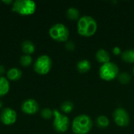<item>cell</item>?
Returning a JSON list of instances; mask_svg holds the SVG:
<instances>
[{
    "label": "cell",
    "instance_id": "obj_1",
    "mask_svg": "<svg viewBox=\"0 0 134 134\" xmlns=\"http://www.w3.org/2000/svg\"><path fill=\"white\" fill-rule=\"evenodd\" d=\"M78 33L83 37L93 36L97 30V23L96 20L90 16H83L80 17L77 24Z\"/></svg>",
    "mask_w": 134,
    "mask_h": 134
},
{
    "label": "cell",
    "instance_id": "obj_2",
    "mask_svg": "<svg viewBox=\"0 0 134 134\" xmlns=\"http://www.w3.org/2000/svg\"><path fill=\"white\" fill-rule=\"evenodd\" d=\"M93 127V121L87 115H79L76 116L71 124V130L75 134L89 133Z\"/></svg>",
    "mask_w": 134,
    "mask_h": 134
},
{
    "label": "cell",
    "instance_id": "obj_3",
    "mask_svg": "<svg viewBox=\"0 0 134 134\" xmlns=\"http://www.w3.org/2000/svg\"><path fill=\"white\" fill-rule=\"evenodd\" d=\"M12 10L22 16L32 15L36 10V3L31 0H16L13 2Z\"/></svg>",
    "mask_w": 134,
    "mask_h": 134
},
{
    "label": "cell",
    "instance_id": "obj_4",
    "mask_svg": "<svg viewBox=\"0 0 134 134\" xmlns=\"http://www.w3.org/2000/svg\"><path fill=\"white\" fill-rule=\"evenodd\" d=\"M49 36L57 42H66L69 37L68 28L61 23H57L52 25L49 30Z\"/></svg>",
    "mask_w": 134,
    "mask_h": 134
},
{
    "label": "cell",
    "instance_id": "obj_5",
    "mask_svg": "<svg viewBox=\"0 0 134 134\" xmlns=\"http://www.w3.org/2000/svg\"><path fill=\"white\" fill-rule=\"evenodd\" d=\"M70 126V120L68 117L62 113H60L58 110H53V126L56 132L63 133H65Z\"/></svg>",
    "mask_w": 134,
    "mask_h": 134
},
{
    "label": "cell",
    "instance_id": "obj_6",
    "mask_svg": "<svg viewBox=\"0 0 134 134\" xmlns=\"http://www.w3.org/2000/svg\"><path fill=\"white\" fill-rule=\"evenodd\" d=\"M53 65L52 59L49 56L46 54H43L39 56L35 61L33 67L34 70L38 75H46L51 70Z\"/></svg>",
    "mask_w": 134,
    "mask_h": 134
},
{
    "label": "cell",
    "instance_id": "obj_7",
    "mask_svg": "<svg viewBox=\"0 0 134 134\" xmlns=\"http://www.w3.org/2000/svg\"><path fill=\"white\" fill-rule=\"evenodd\" d=\"M119 72V67L113 62H108L100 66L99 75L104 81H111L118 77Z\"/></svg>",
    "mask_w": 134,
    "mask_h": 134
},
{
    "label": "cell",
    "instance_id": "obj_8",
    "mask_svg": "<svg viewBox=\"0 0 134 134\" xmlns=\"http://www.w3.org/2000/svg\"><path fill=\"white\" fill-rule=\"evenodd\" d=\"M113 119L117 126L120 127H126L129 125L130 119L129 113L122 108H116L113 112Z\"/></svg>",
    "mask_w": 134,
    "mask_h": 134
},
{
    "label": "cell",
    "instance_id": "obj_9",
    "mask_svg": "<svg viewBox=\"0 0 134 134\" xmlns=\"http://www.w3.org/2000/svg\"><path fill=\"white\" fill-rule=\"evenodd\" d=\"M17 115L15 110L11 108H4L0 113V120L5 126H10L16 122Z\"/></svg>",
    "mask_w": 134,
    "mask_h": 134
},
{
    "label": "cell",
    "instance_id": "obj_10",
    "mask_svg": "<svg viewBox=\"0 0 134 134\" xmlns=\"http://www.w3.org/2000/svg\"><path fill=\"white\" fill-rule=\"evenodd\" d=\"M39 109V105L35 99L29 98L23 101L21 104V110L27 115H34Z\"/></svg>",
    "mask_w": 134,
    "mask_h": 134
},
{
    "label": "cell",
    "instance_id": "obj_11",
    "mask_svg": "<svg viewBox=\"0 0 134 134\" xmlns=\"http://www.w3.org/2000/svg\"><path fill=\"white\" fill-rule=\"evenodd\" d=\"M95 57H96L97 61H98L99 63H100L102 64L110 62V59H111L109 53L104 49H99L96 53Z\"/></svg>",
    "mask_w": 134,
    "mask_h": 134
},
{
    "label": "cell",
    "instance_id": "obj_12",
    "mask_svg": "<svg viewBox=\"0 0 134 134\" xmlns=\"http://www.w3.org/2000/svg\"><path fill=\"white\" fill-rule=\"evenodd\" d=\"M7 79L11 81H17L22 76V71L17 68H12L9 69L6 72Z\"/></svg>",
    "mask_w": 134,
    "mask_h": 134
},
{
    "label": "cell",
    "instance_id": "obj_13",
    "mask_svg": "<svg viewBox=\"0 0 134 134\" xmlns=\"http://www.w3.org/2000/svg\"><path fill=\"white\" fill-rule=\"evenodd\" d=\"M9 82L4 76H0V97L6 95L9 90Z\"/></svg>",
    "mask_w": 134,
    "mask_h": 134
},
{
    "label": "cell",
    "instance_id": "obj_14",
    "mask_svg": "<svg viewBox=\"0 0 134 134\" xmlns=\"http://www.w3.org/2000/svg\"><path fill=\"white\" fill-rule=\"evenodd\" d=\"M21 49H22V51L24 53V54L31 55V53L35 52V46L32 42L29 40H25L21 44Z\"/></svg>",
    "mask_w": 134,
    "mask_h": 134
},
{
    "label": "cell",
    "instance_id": "obj_15",
    "mask_svg": "<svg viewBox=\"0 0 134 134\" xmlns=\"http://www.w3.org/2000/svg\"><path fill=\"white\" fill-rule=\"evenodd\" d=\"M76 68L80 73H86L91 69V64L88 60H81L77 63Z\"/></svg>",
    "mask_w": 134,
    "mask_h": 134
},
{
    "label": "cell",
    "instance_id": "obj_16",
    "mask_svg": "<svg viewBox=\"0 0 134 134\" xmlns=\"http://www.w3.org/2000/svg\"><path fill=\"white\" fill-rule=\"evenodd\" d=\"M121 57L122 60H124L126 63H129V64L134 63V49H126L123 51L121 54Z\"/></svg>",
    "mask_w": 134,
    "mask_h": 134
},
{
    "label": "cell",
    "instance_id": "obj_17",
    "mask_svg": "<svg viewBox=\"0 0 134 134\" xmlns=\"http://www.w3.org/2000/svg\"><path fill=\"white\" fill-rule=\"evenodd\" d=\"M109 123H110L109 119L105 115H100L96 119V124H97V127H99L100 129L107 128L109 126Z\"/></svg>",
    "mask_w": 134,
    "mask_h": 134
},
{
    "label": "cell",
    "instance_id": "obj_18",
    "mask_svg": "<svg viewBox=\"0 0 134 134\" xmlns=\"http://www.w3.org/2000/svg\"><path fill=\"white\" fill-rule=\"evenodd\" d=\"M66 16L71 20H76L79 19V11L75 7H71L67 10Z\"/></svg>",
    "mask_w": 134,
    "mask_h": 134
},
{
    "label": "cell",
    "instance_id": "obj_19",
    "mask_svg": "<svg viewBox=\"0 0 134 134\" xmlns=\"http://www.w3.org/2000/svg\"><path fill=\"white\" fill-rule=\"evenodd\" d=\"M60 109L64 113H70L74 109V104L70 100H66L61 104Z\"/></svg>",
    "mask_w": 134,
    "mask_h": 134
},
{
    "label": "cell",
    "instance_id": "obj_20",
    "mask_svg": "<svg viewBox=\"0 0 134 134\" xmlns=\"http://www.w3.org/2000/svg\"><path fill=\"white\" fill-rule=\"evenodd\" d=\"M118 80L122 84H128L131 81V75L127 72H122L119 74Z\"/></svg>",
    "mask_w": 134,
    "mask_h": 134
},
{
    "label": "cell",
    "instance_id": "obj_21",
    "mask_svg": "<svg viewBox=\"0 0 134 134\" xmlns=\"http://www.w3.org/2000/svg\"><path fill=\"white\" fill-rule=\"evenodd\" d=\"M20 63L24 67L30 66L32 63V58H31V55H27V54L22 55L20 58Z\"/></svg>",
    "mask_w": 134,
    "mask_h": 134
},
{
    "label": "cell",
    "instance_id": "obj_22",
    "mask_svg": "<svg viewBox=\"0 0 134 134\" xmlns=\"http://www.w3.org/2000/svg\"><path fill=\"white\" fill-rule=\"evenodd\" d=\"M41 116L45 119H50L51 118L53 117V111H52L48 108H43L41 111Z\"/></svg>",
    "mask_w": 134,
    "mask_h": 134
},
{
    "label": "cell",
    "instance_id": "obj_23",
    "mask_svg": "<svg viewBox=\"0 0 134 134\" xmlns=\"http://www.w3.org/2000/svg\"><path fill=\"white\" fill-rule=\"evenodd\" d=\"M65 48L68 50H69V51H73L75 49V44H74L73 42L70 41V42H67L65 44Z\"/></svg>",
    "mask_w": 134,
    "mask_h": 134
},
{
    "label": "cell",
    "instance_id": "obj_24",
    "mask_svg": "<svg viewBox=\"0 0 134 134\" xmlns=\"http://www.w3.org/2000/svg\"><path fill=\"white\" fill-rule=\"evenodd\" d=\"M112 52H113V53H114L115 55H116V56L122 54V51H121L120 48H119V47H117V46L113 48V49H112Z\"/></svg>",
    "mask_w": 134,
    "mask_h": 134
},
{
    "label": "cell",
    "instance_id": "obj_25",
    "mask_svg": "<svg viewBox=\"0 0 134 134\" xmlns=\"http://www.w3.org/2000/svg\"><path fill=\"white\" fill-rule=\"evenodd\" d=\"M5 72V68L3 66L0 65V76H2V75H3V73Z\"/></svg>",
    "mask_w": 134,
    "mask_h": 134
},
{
    "label": "cell",
    "instance_id": "obj_26",
    "mask_svg": "<svg viewBox=\"0 0 134 134\" xmlns=\"http://www.w3.org/2000/svg\"><path fill=\"white\" fill-rule=\"evenodd\" d=\"M2 2H3L4 3H6V4H10V3L13 4V2L12 0H9V1H7V0H3Z\"/></svg>",
    "mask_w": 134,
    "mask_h": 134
},
{
    "label": "cell",
    "instance_id": "obj_27",
    "mask_svg": "<svg viewBox=\"0 0 134 134\" xmlns=\"http://www.w3.org/2000/svg\"><path fill=\"white\" fill-rule=\"evenodd\" d=\"M1 107H2V103L0 102V108H1Z\"/></svg>",
    "mask_w": 134,
    "mask_h": 134
},
{
    "label": "cell",
    "instance_id": "obj_28",
    "mask_svg": "<svg viewBox=\"0 0 134 134\" xmlns=\"http://www.w3.org/2000/svg\"><path fill=\"white\" fill-rule=\"evenodd\" d=\"M133 75H134V67H133Z\"/></svg>",
    "mask_w": 134,
    "mask_h": 134
}]
</instances>
